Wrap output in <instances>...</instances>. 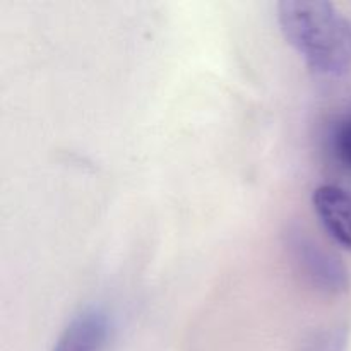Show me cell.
<instances>
[{
    "mask_svg": "<svg viewBox=\"0 0 351 351\" xmlns=\"http://www.w3.org/2000/svg\"><path fill=\"white\" fill-rule=\"evenodd\" d=\"M278 21L288 43L322 75H343L351 67V21L331 2L285 0Z\"/></svg>",
    "mask_w": 351,
    "mask_h": 351,
    "instance_id": "6da1fadb",
    "label": "cell"
},
{
    "mask_svg": "<svg viewBox=\"0 0 351 351\" xmlns=\"http://www.w3.org/2000/svg\"><path fill=\"white\" fill-rule=\"evenodd\" d=\"M288 247L297 269L312 287L329 295L350 290V274L346 267L339 263L338 257L326 252L311 237L304 232H295L290 237Z\"/></svg>",
    "mask_w": 351,
    "mask_h": 351,
    "instance_id": "7a4b0ae2",
    "label": "cell"
},
{
    "mask_svg": "<svg viewBox=\"0 0 351 351\" xmlns=\"http://www.w3.org/2000/svg\"><path fill=\"white\" fill-rule=\"evenodd\" d=\"M312 204L329 233L351 252V194L335 184L319 185Z\"/></svg>",
    "mask_w": 351,
    "mask_h": 351,
    "instance_id": "3957f363",
    "label": "cell"
},
{
    "mask_svg": "<svg viewBox=\"0 0 351 351\" xmlns=\"http://www.w3.org/2000/svg\"><path fill=\"white\" fill-rule=\"evenodd\" d=\"M108 339V319L98 308L75 315L64 329L53 351H103Z\"/></svg>",
    "mask_w": 351,
    "mask_h": 351,
    "instance_id": "277c9868",
    "label": "cell"
},
{
    "mask_svg": "<svg viewBox=\"0 0 351 351\" xmlns=\"http://www.w3.org/2000/svg\"><path fill=\"white\" fill-rule=\"evenodd\" d=\"M348 332L345 328L324 329L311 338L304 351H346Z\"/></svg>",
    "mask_w": 351,
    "mask_h": 351,
    "instance_id": "5b68a950",
    "label": "cell"
},
{
    "mask_svg": "<svg viewBox=\"0 0 351 351\" xmlns=\"http://www.w3.org/2000/svg\"><path fill=\"white\" fill-rule=\"evenodd\" d=\"M335 153L346 167L351 168V115L346 117L335 130L332 136Z\"/></svg>",
    "mask_w": 351,
    "mask_h": 351,
    "instance_id": "8992f818",
    "label": "cell"
}]
</instances>
